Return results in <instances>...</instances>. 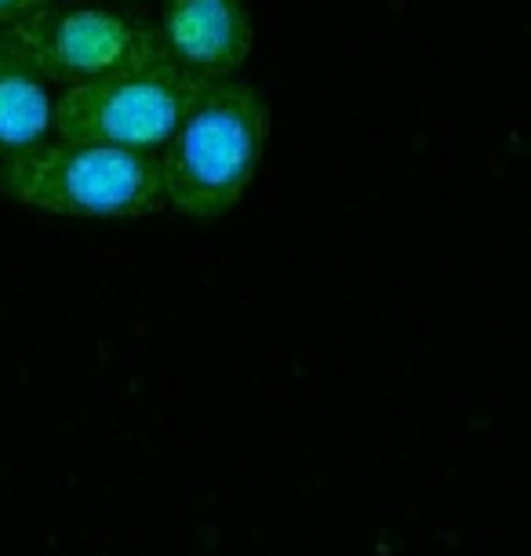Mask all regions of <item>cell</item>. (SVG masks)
Returning <instances> with one entry per match:
<instances>
[{
    "mask_svg": "<svg viewBox=\"0 0 531 556\" xmlns=\"http://www.w3.org/2000/svg\"><path fill=\"white\" fill-rule=\"evenodd\" d=\"M266 135L269 106L252 84H204L157 153L164 204L193 223L230 215L255 182Z\"/></svg>",
    "mask_w": 531,
    "mask_h": 556,
    "instance_id": "6da1fadb",
    "label": "cell"
},
{
    "mask_svg": "<svg viewBox=\"0 0 531 556\" xmlns=\"http://www.w3.org/2000/svg\"><path fill=\"white\" fill-rule=\"evenodd\" d=\"M0 197L66 218H146L168 207L157 156L51 139L0 156Z\"/></svg>",
    "mask_w": 531,
    "mask_h": 556,
    "instance_id": "7a4b0ae2",
    "label": "cell"
},
{
    "mask_svg": "<svg viewBox=\"0 0 531 556\" xmlns=\"http://www.w3.org/2000/svg\"><path fill=\"white\" fill-rule=\"evenodd\" d=\"M201 88L204 80L168 59L142 62L62 88L51 102V128L59 131V142L157 156Z\"/></svg>",
    "mask_w": 531,
    "mask_h": 556,
    "instance_id": "3957f363",
    "label": "cell"
},
{
    "mask_svg": "<svg viewBox=\"0 0 531 556\" xmlns=\"http://www.w3.org/2000/svg\"><path fill=\"white\" fill-rule=\"evenodd\" d=\"M4 34L23 51L40 80H55L62 88L168 59L157 29L139 26L135 18L106 12V8L48 4L4 26Z\"/></svg>",
    "mask_w": 531,
    "mask_h": 556,
    "instance_id": "277c9868",
    "label": "cell"
},
{
    "mask_svg": "<svg viewBox=\"0 0 531 556\" xmlns=\"http://www.w3.org/2000/svg\"><path fill=\"white\" fill-rule=\"evenodd\" d=\"M157 37L175 66L212 84L241 73L255 26L244 0H164Z\"/></svg>",
    "mask_w": 531,
    "mask_h": 556,
    "instance_id": "5b68a950",
    "label": "cell"
},
{
    "mask_svg": "<svg viewBox=\"0 0 531 556\" xmlns=\"http://www.w3.org/2000/svg\"><path fill=\"white\" fill-rule=\"evenodd\" d=\"M51 131V96L8 34L0 29V156L23 153Z\"/></svg>",
    "mask_w": 531,
    "mask_h": 556,
    "instance_id": "8992f818",
    "label": "cell"
},
{
    "mask_svg": "<svg viewBox=\"0 0 531 556\" xmlns=\"http://www.w3.org/2000/svg\"><path fill=\"white\" fill-rule=\"evenodd\" d=\"M48 4H59V0H0V29L18 23V18H26L29 12H37V8H48Z\"/></svg>",
    "mask_w": 531,
    "mask_h": 556,
    "instance_id": "52a82bcc",
    "label": "cell"
},
{
    "mask_svg": "<svg viewBox=\"0 0 531 556\" xmlns=\"http://www.w3.org/2000/svg\"><path fill=\"white\" fill-rule=\"evenodd\" d=\"M131 4H139V0H131Z\"/></svg>",
    "mask_w": 531,
    "mask_h": 556,
    "instance_id": "ba28073f",
    "label": "cell"
}]
</instances>
